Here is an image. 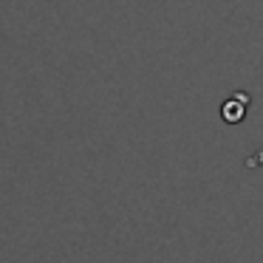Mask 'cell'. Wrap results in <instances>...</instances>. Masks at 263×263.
I'll list each match as a JSON object with an SVG mask.
<instances>
[{"mask_svg": "<svg viewBox=\"0 0 263 263\" xmlns=\"http://www.w3.org/2000/svg\"><path fill=\"white\" fill-rule=\"evenodd\" d=\"M246 114V97H235L223 105V119L227 122H240Z\"/></svg>", "mask_w": 263, "mask_h": 263, "instance_id": "cell-1", "label": "cell"}]
</instances>
